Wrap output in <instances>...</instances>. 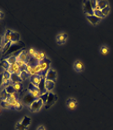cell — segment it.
<instances>
[{"label": "cell", "mask_w": 113, "mask_h": 130, "mask_svg": "<svg viewBox=\"0 0 113 130\" xmlns=\"http://www.w3.org/2000/svg\"><path fill=\"white\" fill-rule=\"evenodd\" d=\"M66 104H67V107H68V109L70 110H74L78 106V102L75 98H69L67 99V102H66Z\"/></svg>", "instance_id": "cell-11"}, {"label": "cell", "mask_w": 113, "mask_h": 130, "mask_svg": "<svg viewBox=\"0 0 113 130\" xmlns=\"http://www.w3.org/2000/svg\"><path fill=\"white\" fill-rule=\"evenodd\" d=\"M15 129L16 130H27V128H26L24 125H22V123L19 121L15 123Z\"/></svg>", "instance_id": "cell-30"}, {"label": "cell", "mask_w": 113, "mask_h": 130, "mask_svg": "<svg viewBox=\"0 0 113 130\" xmlns=\"http://www.w3.org/2000/svg\"><path fill=\"white\" fill-rule=\"evenodd\" d=\"M10 104H11V107H12L13 109L15 110H17V111H20L23 107V104L22 102L19 100V99H16V100H12L10 101Z\"/></svg>", "instance_id": "cell-14"}, {"label": "cell", "mask_w": 113, "mask_h": 130, "mask_svg": "<svg viewBox=\"0 0 113 130\" xmlns=\"http://www.w3.org/2000/svg\"><path fill=\"white\" fill-rule=\"evenodd\" d=\"M36 130H46V128H45V127H44L43 125H39L37 127Z\"/></svg>", "instance_id": "cell-33"}, {"label": "cell", "mask_w": 113, "mask_h": 130, "mask_svg": "<svg viewBox=\"0 0 113 130\" xmlns=\"http://www.w3.org/2000/svg\"><path fill=\"white\" fill-rule=\"evenodd\" d=\"M12 32H13L12 29H6V31H5L4 35V40H3L4 46L8 43L12 42Z\"/></svg>", "instance_id": "cell-10"}, {"label": "cell", "mask_w": 113, "mask_h": 130, "mask_svg": "<svg viewBox=\"0 0 113 130\" xmlns=\"http://www.w3.org/2000/svg\"><path fill=\"white\" fill-rule=\"evenodd\" d=\"M28 91H29V93L31 94L35 98H38L41 96V94L42 93L40 88L36 87V86H35L34 84H32L31 82L28 86Z\"/></svg>", "instance_id": "cell-4"}, {"label": "cell", "mask_w": 113, "mask_h": 130, "mask_svg": "<svg viewBox=\"0 0 113 130\" xmlns=\"http://www.w3.org/2000/svg\"><path fill=\"white\" fill-rule=\"evenodd\" d=\"M0 66H2V67H4L5 70H7V71H9V69L10 67V64L9 63V61L7 60V59H5V60H1V61H0Z\"/></svg>", "instance_id": "cell-25"}, {"label": "cell", "mask_w": 113, "mask_h": 130, "mask_svg": "<svg viewBox=\"0 0 113 130\" xmlns=\"http://www.w3.org/2000/svg\"><path fill=\"white\" fill-rule=\"evenodd\" d=\"M46 58V55L42 51H36L33 56V59L36 60V62H41Z\"/></svg>", "instance_id": "cell-17"}, {"label": "cell", "mask_w": 113, "mask_h": 130, "mask_svg": "<svg viewBox=\"0 0 113 130\" xmlns=\"http://www.w3.org/2000/svg\"><path fill=\"white\" fill-rule=\"evenodd\" d=\"M4 18V13L2 10H0V19H3Z\"/></svg>", "instance_id": "cell-34"}, {"label": "cell", "mask_w": 113, "mask_h": 130, "mask_svg": "<svg viewBox=\"0 0 113 130\" xmlns=\"http://www.w3.org/2000/svg\"><path fill=\"white\" fill-rule=\"evenodd\" d=\"M101 11H102V13H103V14L105 15V16H106L108 13H110V11H111V8H110V6H109V4L107 5L106 7H105L103 9H101Z\"/></svg>", "instance_id": "cell-31"}, {"label": "cell", "mask_w": 113, "mask_h": 130, "mask_svg": "<svg viewBox=\"0 0 113 130\" xmlns=\"http://www.w3.org/2000/svg\"><path fill=\"white\" fill-rule=\"evenodd\" d=\"M10 85L12 86V87L14 88V90H15L16 92H20L21 91L23 90V84H22V82H11Z\"/></svg>", "instance_id": "cell-16"}, {"label": "cell", "mask_w": 113, "mask_h": 130, "mask_svg": "<svg viewBox=\"0 0 113 130\" xmlns=\"http://www.w3.org/2000/svg\"><path fill=\"white\" fill-rule=\"evenodd\" d=\"M109 51H110V49H109V47L107 45H102L101 47V54L104 55V56L108 55Z\"/></svg>", "instance_id": "cell-27"}, {"label": "cell", "mask_w": 113, "mask_h": 130, "mask_svg": "<svg viewBox=\"0 0 113 130\" xmlns=\"http://www.w3.org/2000/svg\"><path fill=\"white\" fill-rule=\"evenodd\" d=\"M86 18L88 19V21H89L91 24H97L99 22H100L101 19L100 18H98L97 16H95V14H93V15H86Z\"/></svg>", "instance_id": "cell-18"}, {"label": "cell", "mask_w": 113, "mask_h": 130, "mask_svg": "<svg viewBox=\"0 0 113 130\" xmlns=\"http://www.w3.org/2000/svg\"><path fill=\"white\" fill-rule=\"evenodd\" d=\"M108 2L105 1V0H99V1H96V7L95 9L94 10H96V9H103L105 7H106L108 5Z\"/></svg>", "instance_id": "cell-20"}, {"label": "cell", "mask_w": 113, "mask_h": 130, "mask_svg": "<svg viewBox=\"0 0 113 130\" xmlns=\"http://www.w3.org/2000/svg\"><path fill=\"white\" fill-rule=\"evenodd\" d=\"M7 60L9 61L10 65L15 64V63H16V60H17V59H16V55H13V56H9L7 58Z\"/></svg>", "instance_id": "cell-28"}, {"label": "cell", "mask_w": 113, "mask_h": 130, "mask_svg": "<svg viewBox=\"0 0 113 130\" xmlns=\"http://www.w3.org/2000/svg\"><path fill=\"white\" fill-rule=\"evenodd\" d=\"M57 96L56 94L52 93V92H49L47 99H46V102L45 105H44V106H45V108L49 109L52 105L55 104V102H57Z\"/></svg>", "instance_id": "cell-3"}, {"label": "cell", "mask_w": 113, "mask_h": 130, "mask_svg": "<svg viewBox=\"0 0 113 130\" xmlns=\"http://www.w3.org/2000/svg\"><path fill=\"white\" fill-rule=\"evenodd\" d=\"M4 48V46H3V45H0V51H1V50Z\"/></svg>", "instance_id": "cell-36"}, {"label": "cell", "mask_w": 113, "mask_h": 130, "mask_svg": "<svg viewBox=\"0 0 113 130\" xmlns=\"http://www.w3.org/2000/svg\"><path fill=\"white\" fill-rule=\"evenodd\" d=\"M37 51H35V49H33V48H31V49H30L29 50V55H30V56H34V55L35 54V52H36Z\"/></svg>", "instance_id": "cell-32"}, {"label": "cell", "mask_w": 113, "mask_h": 130, "mask_svg": "<svg viewBox=\"0 0 113 130\" xmlns=\"http://www.w3.org/2000/svg\"><path fill=\"white\" fill-rule=\"evenodd\" d=\"M9 98V93H8L6 88H3L2 91L0 92V99L3 100H6V99Z\"/></svg>", "instance_id": "cell-23"}, {"label": "cell", "mask_w": 113, "mask_h": 130, "mask_svg": "<svg viewBox=\"0 0 113 130\" xmlns=\"http://www.w3.org/2000/svg\"><path fill=\"white\" fill-rule=\"evenodd\" d=\"M44 87H45V90L46 92H50L53 88L55 87V82L52 81H46L45 80V84H44Z\"/></svg>", "instance_id": "cell-19"}, {"label": "cell", "mask_w": 113, "mask_h": 130, "mask_svg": "<svg viewBox=\"0 0 113 130\" xmlns=\"http://www.w3.org/2000/svg\"><path fill=\"white\" fill-rule=\"evenodd\" d=\"M1 112H2V111H1V108H0V114H1Z\"/></svg>", "instance_id": "cell-37"}, {"label": "cell", "mask_w": 113, "mask_h": 130, "mask_svg": "<svg viewBox=\"0 0 113 130\" xmlns=\"http://www.w3.org/2000/svg\"><path fill=\"white\" fill-rule=\"evenodd\" d=\"M19 76H20V78L21 79V81H24V80L27 79L29 76H30V74L26 71V70H21L20 74L19 75Z\"/></svg>", "instance_id": "cell-24"}, {"label": "cell", "mask_w": 113, "mask_h": 130, "mask_svg": "<svg viewBox=\"0 0 113 130\" xmlns=\"http://www.w3.org/2000/svg\"><path fill=\"white\" fill-rule=\"evenodd\" d=\"M84 11L86 13V15H93L94 9L91 6V1L90 0H86L84 2Z\"/></svg>", "instance_id": "cell-8"}, {"label": "cell", "mask_w": 113, "mask_h": 130, "mask_svg": "<svg viewBox=\"0 0 113 130\" xmlns=\"http://www.w3.org/2000/svg\"><path fill=\"white\" fill-rule=\"evenodd\" d=\"M20 122L22 123V125H24L26 128H28V127L31 125V118L28 117V116H24L23 117L21 120H20Z\"/></svg>", "instance_id": "cell-21"}, {"label": "cell", "mask_w": 113, "mask_h": 130, "mask_svg": "<svg viewBox=\"0 0 113 130\" xmlns=\"http://www.w3.org/2000/svg\"><path fill=\"white\" fill-rule=\"evenodd\" d=\"M45 80L46 81H52L55 82L57 79V71L52 69V67L49 68V70L46 71V73L45 74Z\"/></svg>", "instance_id": "cell-5"}, {"label": "cell", "mask_w": 113, "mask_h": 130, "mask_svg": "<svg viewBox=\"0 0 113 130\" xmlns=\"http://www.w3.org/2000/svg\"><path fill=\"white\" fill-rule=\"evenodd\" d=\"M44 105H45L44 101L39 96V98L35 99L34 102H32L28 106V107H29V110L31 112H36L38 111H40V110L41 109V107H42Z\"/></svg>", "instance_id": "cell-1"}, {"label": "cell", "mask_w": 113, "mask_h": 130, "mask_svg": "<svg viewBox=\"0 0 113 130\" xmlns=\"http://www.w3.org/2000/svg\"><path fill=\"white\" fill-rule=\"evenodd\" d=\"M29 53H27L26 50H22V51H20V53L16 55V59L22 60V61H26L27 62L26 60H29Z\"/></svg>", "instance_id": "cell-12"}, {"label": "cell", "mask_w": 113, "mask_h": 130, "mask_svg": "<svg viewBox=\"0 0 113 130\" xmlns=\"http://www.w3.org/2000/svg\"><path fill=\"white\" fill-rule=\"evenodd\" d=\"M45 79V77L43 76H41V75H32L31 76V82L32 84H34L35 86L39 87L41 83L42 82L43 80Z\"/></svg>", "instance_id": "cell-7"}, {"label": "cell", "mask_w": 113, "mask_h": 130, "mask_svg": "<svg viewBox=\"0 0 113 130\" xmlns=\"http://www.w3.org/2000/svg\"><path fill=\"white\" fill-rule=\"evenodd\" d=\"M73 69L77 72H81L84 70V62L80 60H76L73 63Z\"/></svg>", "instance_id": "cell-13"}, {"label": "cell", "mask_w": 113, "mask_h": 130, "mask_svg": "<svg viewBox=\"0 0 113 130\" xmlns=\"http://www.w3.org/2000/svg\"><path fill=\"white\" fill-rule=\"evenodd\" d=\"M24 47V44L21 41H18V42H15V43H12V45L9 47V49L8 50V51L5 53V55H4V57L5 56H8L11 53H14L15 51H18L19 50H20L21 48Z\"/></svg>", "instance_id": "cell-2"}, {"label": "cell", "mask_w": 113, "mask_h": 130, "mask_svg": "<svg viewBox=\"0 0 113 130\" xmlns=\"http://www.w3.org/2000/svg\"><path fill=\"white\" fill-rule=\"evenodd\" d=\"M94 14H95V16H97L98 18H100V19H102L104 17H106L104 14H103V13H102V11H101V9H96V10H94Z\"/></svg>", "instance_id": "cell-29"}, {"label": "cell", "mask_w": 113, "mask_h": 130, "mask_svg": "<svg viewBox=\"0 0 113 130\" xmlns=\"http://www.w3.org/2000/svg\"><path fill=\"white\" fill-rule=\"evenodd\" d=\"M68 40V34L65 32H60L56 36V41L58 45H62L64 44Z\"/></svg>", "instance_id": "cell-9"}, {"label": "cell", "mask_w": 113, "mask_h": 130, "mask_svg": "<svg viewBox=\"0 0 113 130\" xmlns=\"http://www.w3.org/2000/svg\"><path fill=\"white\" fill-rule=\"evenodd\" d=\"M9 71L11 74H15V75H20L21 69L20 68V66H18L17 63H15V64L10 65V67L9 69Z\"/></svg>", "instance_id": "cell-15"}, {"label": "cell", "mask_w": 113, "mask_h": 130, "mask_svg": "<svg viewBox=\"0 0 113 130\" xmlns=\"http://www.w3.org/2000/svg\"><path fill=\"white\" fill-rule=\"evenodd\" d=\"M35 99H36V98H34V96H33L31 95V94L28 93V94H26V96L24 98V102L29 106V105L31 104L32 102H34V101L35 100Z\"/></svg>", "instance_id": "cell-22"}, {"label": "cell", "mask_w": 113, "mask_h": 130, "mask_svg": "<svg viewBox=\"0 0 113 130\" xmlns=\"http://www.w3.org/2000/svg\"><path fill=\"white\" fill-rule=\"evenodd\" d=\"M3 40H4V39H3V37L1 36V35H0V45H2Z\"/></svg>", "instance_id": "cell-35"}, {"label": "cell", "mask_w": 113, "mask_h": 130, "mask_svg": "<svg viewBox=\"0 0 113 130\" xmlns=\"http://www.w3.org/2000/svg\"><path fill=\"white\" fill-rule=\"evenodd\" d=\"M0 106H1L2 107H4V108H5V109H10V108H12L10 102L5 101V100L1 101V102H0Z\"/></svg>", "instance_id": "cell-26"}, {"label": "cell", "mask_w": 113, "mask_h": 130, "mask_svg": "<svg viewBox=\"0 0 113 130\" xmlns=\"http://www.w3.org/2000/svg\"><path fill=\"white\" fill-rule=\"evenodd\" d=\"M40 64V66L41 68V71H42V75L44 76H45V75L44 73H46V71L49 70V68H50V65H51V61L50 60L48 59V58H45L41 62H39Z\"/></svg>", "instance_id": "cell-6"}]
</instances>
